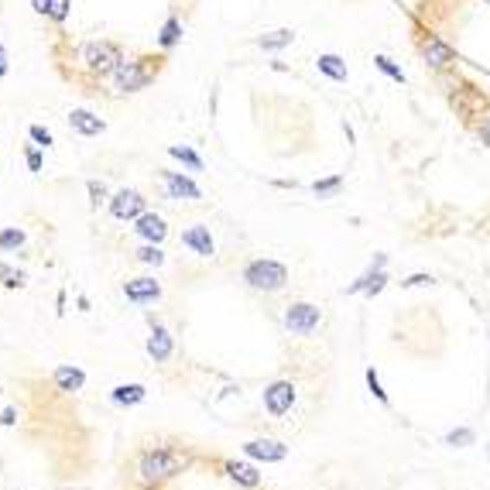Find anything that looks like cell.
Segmentation results:
<instances>
[{
  "label": "cell",
  "mask_w": 490,
  "mask_h": 490,
  "mask_svg": "<svg viewBox=\"0 0 490 490\" xmlns=\"http://www.w3.org/2000/svg\"><path fill=\"white\" fill-rule=\"evenodd\" d=\"M185 466H189V456L179 449H148L137 460V480L144 487H161V484L175 480Z\"/></svg>",
  "instance_id": "cell-1"
},
{
  "label": "cell",
  "mask_w": 490,
  "mask_h": 490,
  "mask_svg": "<svg viewBox=\"0 0 490 490\" xmlns=\"http://www.w3.org/2000/svg\"><path fill=\"white\" fill-rule=\"evenodd\" d=\"M449 106L463 117V120H470V124H477L480 117H487L490 113V96L480 89V86H473V82H463V79L456 76V82H453V89H449Z\"/></svg>",
  "instance_id": "cell-2"
},
{
  "label": "cell",
  "mask_w": 490,
  "mask_h": 490,
  "mask_svg": "<svg viewBox=\"0 0 490 490\" xmlns=\"http://www.w3.org/2000/svg\"><path fill=\"white\" fill-rule=\"evenodd\" d=\"M244 282H247V288H254V291H268L271 295V291H282L284 284H288V268H284L282 260L258 258L244 268Z\"/></svg>",
  "instance_id": "cell-3"
},
{
  "label": "cell",
  "mask_w": 490,
  "mask_h": 490,
  "mask_svg": "<svg viewBox=\"0 0 490 490\" xmlns=\"http://www.w3.org/2000/svg\"><path fill=\"white\" fill-rule=\"evenodd\" d=\"M82 62H86V69L93 76H113L117 65L124 62V55H120V49L113 42H89L82 49Z\"/></svg>",
  "instance_id": "cell-4"
},
{
  "label": "cell",
  "mask_w": 490,
  "mask_h": 490,
  "mask_svg": "<svg viewBox=\"0 0 490 490\" xmlns=\"http://www.w3.org/2000/svg\"><path fill=\"white\" fill-rule=\"evenodd\" d=\"M418 55L432 73H453L456 69V49L449 42H442L439 34H422L418 42Z\"/></svg>",
  "instance_id": "cell-5"
},
{
  "label": "cell",
  "mask_w": 490,
  "mask_h": 490,
  "mask_svg": "<svg viewBox=\"0 0 490 490\" xmlns=\"http://www.w3.org/2000/svg\"><path fill=\"white\" fill-rule=\"evenodd\" d=\"M319 322H322V312L319 306H312V302H291V306H284V329L295 336H312L319 329Z\"/></svg>",
  "instance_id": "cell-6"
},
{
  "label": "cell",
  "mask_w": 490,
  "mask_h": 490,
  "mask_svg": "<svg viewBox=\"0 0 490 490\" xmlns=\"http://www.w3.org/2000/svg\"><path fill=\"white\" fill-rule=\"evenodd\" d=\"M144 62H148V58H130V62L124 58V62L117 65L113 79H117V89H120V93H137V89H144V86L151 82L155 73H151Z\"/></svg>",
  "instance_id": "cell-7"
},
{
  "label": "cell",
  "mask_w": 490,
  "mask_h": 490,
  "mask_svg": "<svg viewBox=\"0 0 490 490\" xmlns=\"http://www.w3.org/2000/svg\"><path fill=\"white\" fill-rule=\"evenodd\" d=\"M260 401H264V412L282 418V415H288L291 405H295V384H291V381H275V384L264 387Z\"/></svg>",
  "instance_id": "cell-8"
},
{
  "label": "cell",
  "mask_w": 490,
  "mask_h": 490,
  "mask_svg": "<svg viewBox=\"0 0 490 490\" xmlns=\"http://www.w3.org/2000/svg\"><path fill=\"white\" fill-rule=\"evenodd\" d=\"M244 453L258 463H282L288 456V446L278 439H251V442H244Z\"/></svg>",
  "instance_id": "cell-9"
},
{
  "label": "cell",
  "mask_w": 490,
  "mask_h": 490,
  "mask_svg": "<svg viewBox=\"0 0 490 490\" xmlns=\"http://www.w3.org/2000/svg\"><path fill=\"white\" fill-rule=\"evenodd\" d=\"M110 213L117 220H137L144 213V196L137 189H120L113 199H110Z\"/></svg>",
  "instance_id": "cell-10"
},
{
  "label": "cell",
  "mask_w": 490,
  "mask_h": 490,
  "mask_svg": "<svg viewBox=\"0 0 490 490\" xmlns=\"http://www.w3.org/2000/svg\"><path fill=\"white\" fill-rule=\"evenodd\" d=\"M384 284H387V271H384V268H377V264H370L357 282L346 284V295H360V291H363L367 299H374V295H381V291H384Z\"/></svg>",
  "instance_id": "cell-11"
},
{
  "label": "cell",
  "mask_w": 490,
  "mask_h": 490,
  "mask_svg": "<svg viewBox=\"0 0 490 490\" xmlns=\"http://www.w3.org/2000/svg\"><path fill=\"white\" fill-rule=\"evenodd\" d=\"M161 182H165V189H168L172 199H192V203L203 199V189L189 179V175H182V172H161Z\"/></svg>",
  "instance_id": "cell-12"
},
{
  "label": "cell",
  "mask_w": 490,
  "mask_h": 490,
  "mask_svg": "<svg viewBox=\"0 0 490 490\" xmlns=\"http://www.w3.org/2000/svg\"><path fill=\"white\" fill-rule=\"evenodd\" d=\"M124 295H127L130 302H137V306H144V302H158L161 299V284L155 282V278H130V282H124Z\"/></svg>",
  "instance_id": "cell-13"
},
{
  "label": "cell",
  "mask_w": 490,
  "mask_h": 490,
  "mask_svg": "<svg viewBox=\"0 0 490 490\" xmlns=\"http://www.w3.org/2000/svg\"><path fill=\"white\" fill-rule=\"evenodd\" d=\"M182 244H185L192 254H199V258H213V254H216V244H213V237H209V227H203V223L182 230Z\"/></svg>",
  "instance_id": "cell-14"
},
{
  "label": "cell",
  "mask_w": 490,
  "mask_h": 490,
  "mask_svg": "<svg viewBox=\"0 0 490 490\" xmlns=\"http://www.w3.org/2000/svg\"><path fill=\"white\" fill-rule=\"evenodd\" d=\"M134 230L141 240H148V244H161L165 237H168V227H165V220L158 216V213H141L137 220H134Z\"/></svg>",
  "instance_id": "cell-15"
},
{
  "label": "cell",
  "mask_w": 490,
  "mask_h": 490,
  "mask_svg": "<svg viewBox=\"0 0 490 490\" xmlns=\"http://www.w3.org/2000/svg\"><path fill=\"white\" fill-rule=\"evenodd\" d=\"M172 350H175V339H172V333H168L161 322H155V326H151V336H148V353H151V360L165 363L168 357H172Z\"/></svg>",
  "instance_id": "cell-16"
},
{
  "label": "cell",
  "mask_w": 490,
  "mask_h": 490,
  "mask_svg": "<svg viewBox=\"0 0 490 490\" xmlns=\"http://www.w3.org/2000/svg\"><path fill=\"white\" fill-rule=\"evenodd\" d=\"M223 473L230 477L237 487H247V490H258L260 487L258 466H251V463H237V460H227V463H223Z\"/></svg>",
  "instance_id": "cell-17"
},
{
  "label": "cell",
  "mask_w": 490,
  "mask_h": 490,
  "mask_svg": "<svg viewBox=\"0 0 490 490\" xmlns=\"http://www.w3.org/2000/svg\"><path fill=\"white\" fill-rule=\"evenodd\" d=\"M69 127L82 134V137H96V134H103L106 124L96 117V113H89V110H73L69 113Z\"/></svg>",
  "instance_id": "cell-18"
},
{
  "label": "cell",
  "mask_w": 490,
  "mask_h": 490,
  "mask_svg": "<svg viewBox=\"0 0 490 490\" xmlns=\"http://www.w3.org/2000/svg\"><path fill=\"white\" fill-rule=\"evenodd\" d=\"M52 381L58 391H65V394H76V391H82V384H86V374L79 370V367H55Z\"/></svg>",
  "instance_id": "cell-19"
},
{
  "label": "cell",
  "mask_w": 490,
  "mask_h": 490,
  "mask_svg": "<svg viewBox=\"0 0 490 490\" xmlns=\"http://www.w3.org/2000/svg\"><path fill=\"white\" fill-rule=\"evenodd\" d=\"M148 398V387L144 384H117L110 391V401L120 405V408H130V405H141Z\"/></svg>",
  "instance_id": "cell-20"
},
{
  "label": "cell",
  "mask_w": 490,
  "mask_h": 490,
  "mask_svg": "<svg viewBox=\"0 0 490 490\" xmlns=\"http://www.w3.org/2000/svg\"><path fill=\"white\" fill-rule=\"evenodd\" d=\"M315 69H319L322 76H329L333 82H346V76H350V73H346V62H343L336 52H322V55H319V58H315Z\"/></svg>",
  "instance_id": "cell-21"
},
{
  "label": "cell",
  "mask_w": 490,
  "mask_h": 490,
  "mask_svg": "<svg viewBox=\"0 0 490 490\" xmlns=\"http://www.w3.org/2000/svg\"><path fill=\"white\" fill-rule=\"evenodd\" d=\"M295 42V31L291 27H278V31H264L258 38V45L264 52H278V49H288Z\"/></svg>",
  "instance_id": "cell-22"
},
{
  "label": "cell",
  "mask_w": 490,
  "mask_h": 490,
  "mask_svg": "<svg viewBox=\"0 0 490 490\" xmlns=\"http://www.w3.org/2000/svg\"><path fill=\"white\" fill-rule=\"evenodd\" d=\"M182 42V21L179 18H168L165 25H161V31H158V45L161 49H172V45H179Z\"/></svg>",
  "instance_id": "cell-23"
},
{
  "label": "cell",
  "mask_w": 490,
  "mask_h": 490,
  "mask_svg": "<svg viewBox=\"0 0 490 490\" xmlns=\"http://www.w3.org/2000/svg\"><path fill=\"white\" fill-rule=\"evenodd\" d=\"M168 155H172V158H179L182 165H189L192 172H203V158L196 155L192 148H185V144H172V148H168Z\"/></svg>",
  "instance_id": "cell-24"
},
{
  "label": "cell",
  "mask_w": 490,
  "mask_h": 490,
  "mask_svg": "<svg viewBox=\"0 0 490 490\" xmlns=\"http://www.w3.org/2000/svg\"><path fill=\"white\" fill-rule=\"evenodd\" d=\"M343 189V175H329V179H319L312 182V192L319 196V199H333L336 192Z\"/></svg>",
  "instance_id": "cell-25"
},
{
  "label": "cell",
  "mask_w": 490,
  "mask_h": 490,
  "mask_svg": "<svg viewBox=\"0 0 490 490\" xmlns=\"http://www.w3.org/2000/svg\"><path fill=\"white\" fill-rule=\"evenodd\" d=\"M25 230H18V227H4L0 230V251H21L25 247Z\"/></svg>",
  "instance_id": "cell-26"
},
{
  "label": "cell",
  "mask_w": 490,
  "mask_h": 490,
  "mask_svg": "<svg viewBox=\"0 0 490 490\" xmlns=\"http://www.w3.org/2000/svg\"><path fill=\"white\" fill-rule=\"evenodd\" d=\"M477 442V432L473 429H453L449 436H446V446H453V449H466V446H473Z\"/></svg>",
  "instance_id": "cell-27"
},
{
  "label": "cell",
  "mask_w": 490,
  "mask_h": 490,
  "mask_svg": "<svg viewBox=\"0 0 490 490\" xmlns=\"http://www.w3.org/2000/svg\"><path fill=\"white\" fill-rule=\"evenodd\" d=\"M374 65H377V69H381L387 79H394V82H405V69H401V65H394L387 55H374Z\"/></svg>",
  "instance_id": "cell-28"
},
{
  "label": "cell",
  "mask_w": 490,
  "mask_h": 490,
  "mask_svg": "<svg viewBox=\"0 0 490 490\" xmlns=\"http://www.w3.org/2000/svg\"><path fill=\"white\" fill-rule=\"evenodd\" d=\"M0 284L14 291V288H21V284H25V275H21V271H14L11 264H0Z\"/></svg>",
  "instance_id": "cell-29"
},
{
  "label": "cell",
  "mask_w": 490,
  "mask_h": 490,
  "mask_svg": "<svg viewBox=\"0 0 490 490\" xmlns=\"http://www.w3.org/2000/svg\"><path fill=\"white\" fill-rule=\"evenodd\" d=\"M363 377H367V387H370V394H374V398H377L381 405H387V391H384V384H381V377H377V370H374V367H367V374H363Z\"/></svg>",
  "instance_id": "cell-30"
},
{
  "label": "cell",
  "mask_w": 490,
  "mask_h": 490,
  "mask_svg": "<svg viewBox=\"0 0 490 490\" xmlns=\"http://www.w3.org/2000/svg\"><path fill=\"white\" fill-rule=\"evenodd\" d=\"M137 260H141V264H165V254H161V247H158V244H144V247H141V251H137Z\"/></svg>",
  "instance_id": "cell-31"
},
{
  "label": "cell",
  "mask_w": 490,
  "mask_h": 490,
  "mask_svg": "<svg viewBox=\"0 0 490 490\" xmlns=\"http://www.w3.org/2000/svg\"><path fill=\"white\" fill-rule=\"evenodd\" d=\"M86 189H89V203H93V209L103 206V203H106V185H103V182L89 179V185H86Z\"/></svg>",
  "instance_id": "cell-32"
},
{
  "label": "cell",
  "mask_w": 490,
  "mask_h": 490,
  "mask_svg": "<svg viewBox=\"0 0 490 490\" xmlns=\"http://www.w3.org/2000/svg\"><path fill=\"white\" fill-rule=\"evenodd\" d=\"M425 284H436V278L425 275V271H418V275H408V278L401 282V288H425Z\"/></svg>",
  "instance_id": "cell-33"
},
{
  "label": "cell",
  "mask_w": 490,
  "mask_h": 490,
  "mask_svg": "<svg viewBox=\"0 0 490 490\" xmlns=\"http://www.w3.org/2000/svg\"><path fill=\"white\" fill-rule=\"evenodd\" d=\"M27 134H31V141H34V144H42V148H49V144H52V134L42 127V124H31Z\"/></svg>",
  "instance_id": "cell-34"
},
{
  "label": "cell",
  "mask_w": 490,
  "mask_h": 490,
  "mask_svg": "<svg viewBox=\"0 0 490 490\" xmlns=\"http://www.w3.org/2000/svg\"><path fill=\"white\" fill-rule=\"evenodd\" d=\"M473 134L480 137V144H487V148H490V113H487V117H480V120L473 124Z\"/></svg>",
  "instance_id": "cell-35"
},
{
  "label": "cell",
  "mask_w": 490,
  "mask_h": 490,
  "mask_svg": "<svg viewBox=\"0 0 490 490\" xmlns=\"http://www.w3.org/2000/svg\"><path fill=\"white\" fill-rule=\"evenodd\" d=\"M49 18L62 25V21L69 18V0H52V11H49Z\"/></svg>",
  "instance_id": "cell-36"
},
{
  "label": "cell",
  "mask_w": 490,
  "mask_h": 490,
  "mask_svg": "<svg viewBox=\"0 0 490 490\" xmlns=\"http://www.w3.org/2000/svg\"><path fill=\"white\" fill-rule=\"evenodd\" d=\"M25 158H27V168L31 172H42V151L38 148H25Z\"/></svg>",
  "instance_id": "cell-37"
},
{
  "label": "cell",
  "mask_w": 490,
  "mask_h": 490,
  "mask_svg": "<svg viewBox=\"0 0 490 490\" xmlns=\"http://www.w3.org/2000/svg\"><path fill=\"white\" fill-rule=\"evenodd\" d=\"M14 422H18V412H14V408H4V412H0V425H14Z\"/></svg>",
  "instance_id": "cell-38"
},
{
  "label": "cell",
  "mask_w": 490,
  "mask_h": 490,
  "mask_svg": "<svg viewBox=\"0 0 490 490\" xmlns=\"http://www.w3.org/2000/svg\"><path fill=\"white\" fill-rule=\"evenodd\" d=\"M31 7H34L38 14H45V18H49V11H52V0H31Z\"/></svg>",
  "instance_id": "cell-39"
},
{
  "label": "cell",
  "mask_w": 490,
  "mask_h": 490,
  "mask_svg": "<svg viewBox=\"0 0 490 490\" xmlns=\"http://www.w3.org/2000/svg\"><path fill=\"white\" fill-rule=\"evenodd\" d=\"M0 76H7V52H4V45H0Z\"/></svg>",
  "instance_id": "cell-40"
}]
</instances>
